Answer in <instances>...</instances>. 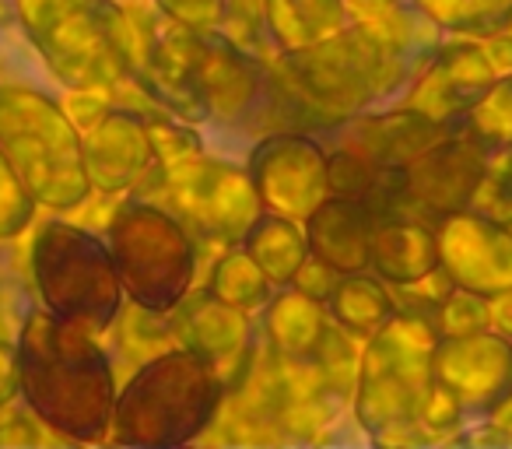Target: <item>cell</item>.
I'll list each match as a JSON object with an SVG mask.
<instances>
[{"label": "cell", "instance_id": "cell-1", "mask_svg": "<svg viewBox=\"0 0 512 449\" xmlns=\"http://www.w3.org/2000/svg\"><path fill=\"white\" fill-rule=\"evenodd\" d=\"M18 393L46 428L74 442L106 439L116 379L95 330L50 309H29L18 327Z\"/></svg>", "mask_w": 512, "mask_h": 449}, {"label": "cell", "instance_id": "cell-2", "mask_svg": "<svg viewBox=\"0 0 512 449\" xmlns=\"http://www.w3.org/2000/svg\"><path fill=\"white\" fill-rule=\"evenodd\" d=\"M411 64L421 60H414L383 25H341L316 43L281 53L278 74L327 130L369 113L376 102L397 92Z\"/></svg>", "mask_w": 512, "mask_h": 449}, {"label": "cell", "instance_id": "cell-3", "mask_svg": "<svg viewBox=\"0 0 512 449\" xmlns=\"http://www.w3.org/2000/svg\"><path fill=\"white\" fill-rule=\"evenodd\" d=\"M18 18L53 78L102 92L134 78L141 36L116 0H15Z\"/></svg>", "mask_w": 512, "mask_h": 449}, {"label": "cell", "instance_id": "cell-4", "mask_svg": "<svg viewBox=\"0 0 512 449\" xmlns=\"http://www.w3.org/2000/svg\"><path fill=\"white\" fill-rule=\"evenodd\" d=\"M225 393V379L207 358L169 348L130 376L109 428L120 446H183L214 425Z\"/></svg>", "mask_w": 512, "mask_h": 449}, {"label": "cell", "instance_id": "cell-5", "mask_svg": "<svg viewBox=\"0 0 512 449\" xmlns=\"http://www.w3.org/2000/svg\"><path fill=\"white\" fill-rule=\"evenodd\" d=\"M0 155L22 176L36 204L74 211L92 193L78 127L39 88L0 85Z\"/></svg>", "mask_w": 512, "mask_h": 449}, {"label": "cell", "instance_id": "cell-6", "mask_svg": "<svg viewBox=\"0 0 512 449\" xmlns=\"http://www.w3.org/2000/svg\"><path fill=\"white\" fill-rule=\"evenodd\" d=\"M123 292L137 309L169 316L193 288L197 246L183 221L155 200H127L106 225Z\"/></svg>", "mask_w": 512, "mask_h": 449}, {"label": "cell", "instance_id": "cell-7", "mask_svg": "<svg viewBox=\"0 0 512 449\" xmlns=\"http://www.w3.org/2000/svg\"><path fill=\"white\" fill-rule=\"evenodd\" d=\"M32 285L53 316L106 334L123 313V285L106 239L71 221H46L29 250Z\"/></svg>", "mask_w": 512, "mask_h": 449}, {"label": "cell", "instance_id": "cell-8", "mask_svg": "<svg viewBox=\"0 0 512 449\" xmlns=\"http://www.w3.org/2000/svg\"><path fill=\"white\" fill-rule=\"evenodd\" d=\"M439 341L435 316L418 309H397L358 365L355 414L376 435L418 425L425 397L432 390V348Z\"/></svg>", "mask_w": 512, "mask_h": 449}, {"label": "cell", "instance_id": "cell-9", "mask_svg": "<svg viewBox=\"0 0 512 449\" xmlns=\"http://www.w3.org/2000/svg\"><path fill=\"white\" fill-rule=\"evenodd\" d=\"M162 183L165 204L183 225L218 239H242L256 214L264 211L256 186L239 165L190 155L172 165H151ZM158 204V200H155Z\"/></svg>", "mask_w": 512, "mask_h": 449}, {"label": "cell", "instance_id": "cell-10", "mask_svg": "<svg viewBox=\"0 0 512 449\" xmlns=\"http://www.w3.org/2000/svg\"><path fill=\"white\" fill-rule=\"evenodd\" d=\"M491 151L495 148L470 127V120L453 123L439 141L404 165L407 197L414 211L428 221H439L446 214L474 207L477 190L488 176Z\"/></svg>", "mask_w": 512, "mask_h": 449}, {"label": "cell", "instance_id": "cell-11", "mask_svg": "<svg viewBox=\"0 0 512 449\" xmlns=\"http://www.w3.org/2000/svg\"><path fill=\"white\" fill-rule=\"evenodd\" d=\"M246 172L264 211H278L288 218H309V211L330 193L327 151L313 130L264 134L249 151Z\"/></svg>", "mask_w": 512, "mask_h": 449}, {"label": "cell", "instance_id": "cell-12", "mask_svg": "<svg viewBox=\"0 0 512 449\" xmlns=\"http://www.w3.org/2000/svg\"><path fill=\"white\" fill-rule=\"evenodd\" d=\"M432 379L446 386L463 414H495L512 397V344L495 330L439 334Z\"/></svg>", "mask_w": 512, "mask_h": 449}, {"label": "cell", "instance_id": "cell-13", "mask_svg": "<svg viewBox=\"0 0 512 449\" xmlns=\"http://www.w3.org/2000/svg\"><path fill=\"white\" fill-rule=\"evenodd\" d=\"M442 274L456 288H467L484 299H495L512 288V232L505 221L474 207L439 218Z\"/></svg>", "mask_w": 512, "mask_h": 449}, {"label": "cell", "instance_id": "cell-14", "mask_svg": "<svg viewBox=\"0 0 512 449\" xmlns=\"http://www.w3.org/2000/svg\"><path fill=\"white\" fill-rule=\"evenodd\" d=\"M169 334H176L183 348L207 358L225 379L228 393L246 383L253 369V327H249L246 309L228 306L207 288L200 292L190 288L183 302L169 313Z\"/></svg>", "mask_w": 512, "mask_h": 449}, {"label": "cell", "instance_id": "cell-15", "mask_svg": "<svg viewBox=\"0 0 512 449\" xmlns=\"http://www.w3.org/2000/svg\"><path fill=\"white\" fill-rule=\"evenodd\" d=\"M495 78L498 71L491 67L484 43H439V50L425 60V74L414 88L411 106L439 123H460L495 88Z\"/></svg>", "mask_w": 512, "mask_h": 449}, {"label": "cell", "instance_id": "cell-16", "mask_svg": "<svg viewBox=\"0 0 512 449\" xmlns=\"http://www.w3.org/2000/svg\"><path fill=\"white\" fill-rule=\"evenodd\" d=\"M88 183L95 193H123L155 165L148 120L137 109H102L81 137Z\"/></svg>", "mask_w": 512, "mask_h": 449}, {"label": "cell", "instance_id": "cell-17", "mask_svg": "<svg viewBox=\"0 0 512 449\" xmlns=\"http://www.w3.org/2000/svg\"><path fill=\"white\" fill-rule=\"evenodd\" d=\"M376 211L355 197L327 193L306 218V243L316 260L334 267L337 274L369 271Z\"/></svg>", "mask_w": 512, "mask_h": 449}, {"label": "cell", "instance_id": "cell-18", "mask_svg": "<svg viewBox=\"0 0 512 449\" xmlns=\"http://www.w3.org/2000/svg\"><path fill=\"white\" fill-rule=\"evenodd\" d=\"M439 221L393 214L379 218L372 232L369 271L379 274L390 288H411L442 267L439 257Z\"/></svg>", "mask_w": 512, "mask_h": 449}, {"label": "cell", "instance_id": "cell-19", "mask_svg": "<svg viewBox=\"0 0 512 449\" xmlns=\"http://www.w3.org/2000/svg\"><path fill=\"white\" fill-rule=\"evenodd\" d=\"M242 250L256 260V267L271 278V285H292L299 267L309 257L306 232L295 225V218L278 211H260L249 232L242 236Z\"/></svg>", "mask_w": 512, "mask_h": 449}, {"label": "cell", "instance_id": "cell-20", "mask_svg": "<svg viewBox=\"0 0 512 449\" xmlns=\"http://www.w3.org/2000/svg\"><path fill=\"white\" fill-rule=\"evenodd\" d=\"M323 309H330L334 323L348 330L351 337H365L369 341L372 334H379L390 323V316L397 313V302H393L390 285L379 274L355 271L337 278L334 292L323 302Z\"/></svg>", "mask_w": 512, "mask_h": 449}, {"label": "cell", "instance_id": "cell-21", "mask_svg": "<svg viewBox=\"0 0 512 449\" xmlns=\"http://www.w3.org/2000/svg\"><path fill=\"white\" fill-rule=\"evenodd\" d=\"M323 330H327L323 302L295 285L281 295H271V302L264 306V334L278 355H313Z\"/></svg>", "mask_w": 512, "mask_h": 449}, {"label": "cell", "instance_id": "cell-22", "mask_svg": "<svg viewBox=\"0 0 512 449\" xmlns=\"http://www.w3.org/2000/svg\"><path fill=\"white\" fill-rule=\"evenodd\" d=\"M344 0H264V18L278 50H299L344 25Z\"/></svg>", "mask_w": 512, "mask_h": 449}, {"label": "cell", "instance_id": "cell-23", "mask_svg": "<svg viewBox=\"0 0 512 449\" xmlns=\"http://www.w3.org/2000/svg\"><path fill=\"white\" fill-rule=\"evenodd\" d=\"M207 292L218 295L228 306L253 313V309H264L271 302V278L256 267V260L246 250H235L218 260V267L211 271V281H207Z\"/></svg>", "mask_w": 512, "mask_h": 449}, {"label": "cell", "instance_id": "cell-24", "mask_svg": "<svg viewBox=\"0 0 512 449\" xmlns=\"http://www.w3.org/2000/svg\"><path fill=\"white\" fill-rule=\"evenodd\" d=\"M32 214H36V197L22 183V176L11 169L8 158L0 155V243L22 236L32 225Z\"/></svg>", "mask_w": 512, "mask_h": 449}, {"label": "cell", "instance_id": "cell-25", "mask_svg": "<svg viewBox=\"0 0 512 449\" xmlns=\"http://www.w3.org/2000/svg\"><path fill=\"white\" fill-rule=\"evenodd\" d=\"M512 15V0H460L453 22L446 29L463 32V36H491V32L505 29Z\"/></svg>", "mask_w": 512, "mask_h": 449}, {"label": "cell", "instance_id": "cell-26", "mask_svg": "<svg viewBox=\"0 0 512 449\" xmlns=\"http://www.w3.org/2000/svg\"><path fill=\"white\" fill-rule=\"evenodd\" d=\"M158 8L186 29H221L225 22V0H158Z\"/></svg>", "mask_w": 512, "mask_h": 449}, {"label": "cell", "instance_id": "cell-27", "mask_svg": "<svg viewBox=\"0 0 512 449\" xmlns=\"http://www.w3.org/2000/svg\"><path fill=\"white\" fill-rule=\"evenodd\" d=\"M18 393V344L0 337V411L11 404Z\"/></svg>", "mask_w": 512, "mask_h": 449}, {"label": "cell", "instance_id": "cell-28", "mask_svg": "<svg viewBox=\"0 0 512 449\" xmlns=\"http://www.w3.org/2000/svg\"><path fill=\"white\" fill-rule=\"evenodd\" d=\"M15 442H22V446H29V442H39V432L25 418L4 421V425H0V446H15Z\"/></svg>", "mask_w": 512, "mask_h": 449}, {"label": "cell", "instance_id": "cell-29", "mask_svg": "<svg viewBox=\"0 0 512 449\" xmlns=\"http://www.w3.org/2000/svg\"><path fill=\"white\" fill-rule=\"evenodd\" d=\"M116 4H123V0H116Z\"/></svg>", "mask_w": 512, "mask_h": 449}]
</instances>
